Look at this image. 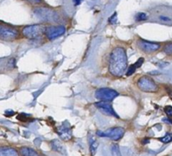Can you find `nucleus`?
Returning a JSON list of instances; mask_svg holds the SVG:
<instances>
[{"label": "nucleus", "mask_w": 172, "mask_h": 156, "mask_svg": "<svg viewBox=\"0 0 172 156\" xmlns=\"http://www.w3.org/2000/svg\"><path fill=\"white\" fill-rule=\"evenodd\" d=\"M128 67V57L126 50L123 47H116L112 50L109 61L108 71L112 75L116 77H121Z\"/></svg>", "instance_id": "1"}, {"label": "nucleus", "mask_w": 172, "mask_h": 156, "mask_svg": "<svg viewBox=\"0 0 172 156\" xmlns=\"http://www.w3.org/2000/svg\"><path fill=\"white\" fill-rule=\"evenodd\" d=\"M46 26H45L42 24H31L24 27L21 30V34L24 37L29 39V40H35L45 35Z\"/></svg>", "instance_id": "2"}, {"label": "nucleus", "mask_w": 172, "mask_h": 156, "mask_svg": "<svg viewBox=\"0 0 172 156\" xmlns=\"http://www.w3.org/2000/svg\"><path fill=\"white\" fill-rule=\"evenodd\" d=\"M137 86L139 89L144 93H155L159 89V87L154 79L147 76H142L138 80Z\"/></svg>", "instance_id": "3"}, {"label": "nucleus", "mask_w": 172, "mask_h": 156, "mask_svg": "<svg viewBox=\"0 0 172 156\" xmlns=\"http://www.w3.org/2000/svg\"><path fill=\"white\" fill-rule=\"evenodd\" d=\"M19 37V30L10 26L0 24V40L4 41H14Z\"/></svg>", "instance_id": "4"}, {"label": "nucleus", "mask_w": 172, "mask_h": 156, "mask_svg": "<svg viewBox=\"0 0 172 156\" xmlns=\"http://www.w3.org/2000/svg\"><path fill=\"white\" fill-rule=\"evenodd\" d=\"M34 14L36 17L43 21L47 22H52L56 21L58 19V15L56 12L52 9H46V8H38L35 9L34 11Z\"/></svg>", "instance_id": "5"}, {"label": "nucleus", "mask_w": 172, "mask_h": 156, "mask_svg": "<svg viewBox=\"0 0 172 156\" xmlns=\"http://www.w3.org/2000/svg\"><path fill=\"white\" fill-rule=\"evenodd\" d=\"M119 95V93H118L117 91L111 88H100L96 91L95 93V97L96 98H97L99 101H105V102H111L114 99H115Z\"/></svg>", "instance_id": "6"}, {"label": "nucleus", "mask_w": 172, "mask_h": 156, "mask_svg": "<svg viewBox=\"0 0 172 156\" xmlns=\"http://www.w3.org/2000/svg\"><path fill=\"white\" fill-rule=\"evenodd\" d=\"M66 32V28L63 25H49L46 26L45 30V36L49 41H54Z\"/></svg>", "instance_id": "7"}, {"label": "nucleus", "mask_w": 172, "mask_h": 156, "mask_svg": "<svg viewBox=\"0 0 172 156\" xmlns=\"http://www.w3.org/2000/svg\"><path fill=\"white\" fill-rule=\"evenodd\" d=\"M124 134V129L121 127H115L111 128L106 131H97V135L100 137H107L109 139L118 141L120 139H122L123 136Z\"/></svg>", "instance_id": "8"}, {"label": "nucleus", "mask_w": 172, "mask_h": 156, "mask_svg": "<svg viewBox=\"0 0 172 156\" xmlns=\"http://www.w3.org/2000/svg\"><path fill=\"white\" fill-rule=\"evenodd\" d=\"M137 46L139 49L145 54H152L156 52L161 48V45L151 41H144V40H139L137 41Z\"/></svg>", "instance_id": "9"}, {"label": "nucleus", "mask_w": 172, "mask_h": 156, "mask_svg": "<svg viewBox=\"0 0 172 156\" xmlns=\"http://www.w3.org/2000/svg\"><path fill=\"white\" fill-rule=\"evenodd\" d=\"M94 105L97 109L100 110L101 113H104L105 115L112 116V117H115L117 119H119V117L115 113L114 107H113L111 103H109V102L99 101L97 102H95Z\"/></svg>", "instance_id": "10"}, {"label": "nucleus", "mask_w": 172, "mask_h": 156, "mask_svg": "<svg viewBox=\"0 0 172 156\" xmlns=\"http://www.w3.org/2000/svg\"><path fill=\"white\" fill-rule=\"evenodd\" d=\"M56 132L58 133L59 137L64 141H69L72 138V130L69 124H63L61 126H59L56 129Z\"/></svg>", "instance_id": "11"}, {"label": "nucleus", "mask_w": 172, "mask_h": 156, "mask_svg": "<svg viewBox=\"0 0 172 156\" xmlns=\"http://www.w3.org/2000/svg\"><path fill=\"white\" fill-rule=\"evenodd\" d=\"M0 156H19V154L14 148L0 146Z\"/></svg>", "instance_id": "12"}, {"label": "nucleus", "mask_w": 172, "mask_h": 156, "mask_svg": "<svg viewBox=\"0 0 172 156\" xmlns=\"http://www.w3.org/2000/svg\"><path fill=\"white\" fill-rule=\"evenodd\" d=\"M51 144V147L55 151L58 152V153L61 154H67V150H66V148L63 145V144L61 143L60 140L58 139H54L52 141L50 142Z\"/></svg>", "instance_id": "13"}, {"label": "nucleus", "mask_w": 172, "mask_h": 156, "mask_svg": "<svg viewBox=\"0 0 172 156\" xmlns=\"http://www.w3.org/2000/svg\"><path fill=\"white\" fill-rule=\"evenodd\" d=\"M19 153H20L21 156H40L35 150L29 147L20 148Z\"/></svg>", "instance_id": "14"}, {"label": "nucleus", "mask_w": 172, "mask_h": 156, "mask_svg": "<svg viewBox=\"0 0 172 156\" xmlns=\"http://www.w3.org/2000/svg\"><path fill=\"white\" fill-rule=\"evenodd\" d=\"M97 147H98V141L96 139H91L90 141V152H91V155L94 156L95 154L97 152Z\"/></svg>", "instance_id": "15"}, {"label": "nucleus", "mask_w": 172, "mask_h": 156, "mask_svg": "<svg viewBox=\"0 0 172 156\" xmlns=\"http://www.w3.org/2000/svg\"><path fill=\"white\" fill-rule=\"evenodd\" d=\"M112 156H122V154L120 152L119 146L118 145H114L111 148Z\"/></svg>", "instance_id": "16"}, {"label": "nucleus", "mask_w": 172, "mask_h": 156, "mask_svg": "<svg viewBox=\"0 0 172 156\" xmlns=\"http://www.w3.org/2000/svg\"><path fill=\"white\" fill-rule=\"evenodd\" d=\"M160 141H161L164 144H167L172 141V134L171 133H166L164 137L160 138Z\"/></svg>", "instance_id": "17"}, {"label": "nucleus", "mask_w": 172, "mask_h": 156, "mask_svg": "<svg viewBox=\"0 0 172 156\" xmlns=\"http://www.w3.org/2000/svg\"><path fill=\"white\" fill-rule=\"evenodd\" d=\"M163 50L166 54H167V55H172V42L166 44L163 48Z\"/></svg>", "instance_id": "18"}, {"label": "nucleus", "mask_w": 172, "mask_h": 156, "mask_svg": "<svg viewBox=\"0 0 172 156\" xmlns=\"http://www.w3.org/2000/svg\"><path fill=\"white\" fill-rule=\"evenodd\" d=\"M135 19H136V20L137 21H143V20H145L148 19V16L146 14L144 13H139L136 16H135Z\"/></svg>", "instance_id": "19"}, {"label": "nucleus", "mask_w": 172, "mask_h": 156, "mask_svg": "<svg viewBox=\"0 0 172 156\" xmlns=\"http://www.w3.org/2000/svg\"><path fill=\"white\" fill-rule=\"evenodd\" d=\"M136 67L134 66V65H131L130 67H128V70H127V72H126V76H131V75H133L134 72H135V71H136Z\"/></svg>", "instance_id": "20"}, {"label": "nucleus", "mask_w": 172, "mask_h": 156, "mask_svg": "<svg viewBox=\"0 0 172 156\" xmlns=\"http://www.w3.org/2000/svg\"><path fill=\"white\" fill-rule=\"evenodd\" d=\"M165 113H166L168 117L172 118V107L171 106H166L165 107Z\"/></svg>", "instance_id": "21"}, {"label": "nucleus", "mask_w": 172, "mask_h": 156, "mask_svg": "<svg viewBox=\"0 0 172 156\" xmlns=\"http://www.w3.org/2000/svg\"><path fill=\"white\" fill-rule=\"evenodd\" d=\"M117 20H118V18H117V13H114V15H112L111 17L109 18L108 22L111 24H115L117 22Z\"/></svg>", "instance_id": "22"}, {"label": "nucleus", "mask_w": 172, "mask_h": 156, "mask_svg": "<svg viewBox=\"0 0 172 156\" xmlns=\"http://www.w3.org/2000/svg\"><path fill=\"white\" fill-rule=\"evenodd\" d=\"M144 61V58H140V59H139V60L134 63V66L136 67V68H139V67H140L142 65H143Z\"/></svg>", "instance_id": "23"}, {"label": "nucleus", "mask_w": 172, "mask_h": 156, "mask_svg": "<svg viewBox=\"0 0 172 156\" xmlns=\"http://www.w3.org/2000/svg\"><path fill=\"white\" fill-rule=\"evenodd\" d=\"M15 112H13L11 110H8V111H6L5 113H4V115H5L6 117H11V116L15 115Z\"/></svg>", "instance_id": "24"}, {"label": "nucleus", "mask_w": 172, "mask_h": 156, "mask_svg": "<svg viewBox=\"0 0 172 156\" xmlns=\"http://www.w3.org/2000/svg\"><path fill=\"white\" fill-rule=\"evenodd\" d=\"M26 1L29 2L30 3H33V4H39L41 3V0H26Z\"/></svg>", "instance_id": "25"}, {"label": "nucleus", "mask_w": 172, "mask_h": 156, "mask_svg": "<svg viewBox=\"0 0 172 156\" xmlns=\"http://www.w3.org/2000/svg\"><path fill=\"white\" fill-rule=\"evenodd\" d=\"M160 19H161V20H163V21H170V18H167V17H166V16H161V17H160Z\"/></svg>", "instance_id": "26"}, {"label": "nucleus", "mask_w": 172, "mask_h": 156, "mask_svg": "<svg viewBox=\"0 0 172 156\" xmlns=\"http://www.w3.org/2000/svg\"><path fill=\"white\" fill-rule=\"evenodd\" d=\"M73 3H75V5H79L80 3H82V0H72Z\"/></svg>", "instance_id": "27"}, {"label": "nucleus", "mask_w": 172, "mask_h": 156, "mask_svg": "<svg viewBox=\"0 0 172 156\" xmlns=\"http://www.w3.org/2000/svg\"><path fill=\"white\" fill-rule=\"evenodd\" d=\"M149 142V139H144L143 141H142V144H143V145H146V144H148Z\"/></svg>", "instance_id": "28"}, {"label": "nucleus", "mask_w": 172, "mask_h": 156, "mask_svg": "<svg viewBox=\"0 0 172 156\" xmlns=\"http://www.w3.org/2000/svg\"><path fill=\"white\" fill-rule=\"evenodd\" d=\"M171 99H172V98H171Z\"/></svg>", "instance_id": "29"}]
</instances>
